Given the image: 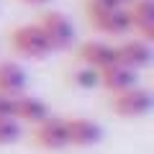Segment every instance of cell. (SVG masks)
I'll return each mask as SVG.
<instances>
[{
	"label": "cell",
	"mask_w": 154,
	"mask_h": 154,
	"mask_svg": "<svg viewBox=\"0 0 154 154\" xmlns=\"http://www.w3.org/2000/svg\"><path fill=\"white\" fill-rule=\"evenodd\" d=\"M23 5H46V3H51V0H21Z\"/></svg>",
	"instance_id": "2e32d148"
},
{
	"label": "cell",
	"mask_w": 154,
	"mask_h": 154,
	"mask_svg": "<svg viewBox=\"0 0 154 154\" xmlns=\"http://www.w3.org/2000/svg\"><path fill=\"white\" fill-rule=\"evenodd\" d=\"M121 3H126V5H128V3H131V0H121Z\"/></svg>",
	"instance_id": "e0dca14e"
},
{
	"label": "cell",
	"mask_w": 154,
	"mask_h": 154,
	"mask_svg": "<svg viewBox=\"0 0 154 154\" xmlns=\"http://www.w3.org/2000/svg\"><path fill=\"white\" fill-rule=\"evenodd\" d=\"M85 13L90 26L98 33L123 36L131 31V18H128L126 3L121 0H85Z\"/></svg>",
	"instance_id": "6da1fadb"
},
{
	"label": "cell",
	"mask_w": 154,
	"mask_h": 154,
	"mask_svg": "<svg viewBox=\"0 0 154 154\" xmlns=\"http://www.w3.org/2000/svg\"><path fill=\"white\" fill-rule=\"evenodd\" d=\"M154 59V49L152 41H144V38H126L121 44H116V62L128 69L139 72L144 67H149Z\"/></svg>",
	"instance_id": "8992f818"
},
{
	"label": "cell",
	"mask_w": 154,
	"mask_h": 154,
	"mask_svg": "<svg viewBox=\"0 0 154 154\" xmlns=\"http://www.w3.org/2000/svg\"><path fill=\"white\" fill-rule=\"evenodd\" d=\"M49 105L38 98H31V95H16V103H13V118L18 123H31V126H38L41 121L49 118Z\"/></svg>",
	"instance_id": "8fae6325"
},
{
	"label": "cell",
	"mask_w": 154,
	"mask_h": 154,
	"mask_svg": "<svg viewBox=\"0 0 154 154\" xmlns=\"http://www.w3.org/2000/svg\"><path fill=\"white\" fill-rule=\"evenodd\" d=\"M77 62L82 67H90V69H103V67L116 62V46L108 41H98V38L85 41L77 49Z\"/></svg>",
	"instance_id": "ba28073f"
},
{
	"label": "cell",
	"mask_w": 154,
	"mask_h": 154,
	"mask_svg": "<svg viewBox=\"0 0 154 154\" xmlns=\"http://www.w3.org/2000/svg\"><path fill=\"white\" fill-rule=\"evenodd\" d=\"M33 146L44 149V152H59V149L69 146L67 141V126L64 118H57V116H49L46 121H41L38 126H33V136H31Z\"/></svg>",
	"instance_id": "5b68a950"
},
{
	"label": "cell",
	"mask_w": 154,
	"mask_h": 154,
	"mask_svg": "<svg viewBox=\"0 0 154 154\" xmlns=\"http://www.w3.org/2000/svg\"><path fill=\"white\" fill-rule=\"evenodd\" d=\"M152 108H154V95L152 90L141 88V85H134L128 90L110 95V110L121 118H141V116L152 113Z\"/></svg>",
	"instance_id": "3957f363"
},
{
	"label": "cell",
	"mask_w": 154,
	"mask_h": 154,
	"mask_svg": "<svg viewBox=\"0 0 154 154\" xmlns=\"http://www.w3.org/2000/svg\"><path fill=\"white\" fill-rule=\"evenodd\" d=\"M98 77H100V88H105L110 95H116V93H121V90H128V88H134V85H139V72L128 69V67L118 64V62H113V64L98 69Z\"/></svg>",
	"instance_id": "30bf717a"
},
{
	"label": "cell",
	"mask_w": 154,
	"mask_h": 154,
	"mask_svg": "<svg viewBox=\"0 0 154 154\" xmlns=\"http://www.w3.org/2000/svg\"><path fill=\"white\" fill-rule=\"evenodd\" d=\"M72 85H77L80 90H93V88H100V77H98V69H90V67H77L75 72L69 75Z\"/></svg>",
	"instance_id": "4fadbf2b"
},
{
	"label": "cell",
	"mask_w": 154,
	"mask_h": 154,
	"mask_svg": "<svg viewBox=\"0 0 154 154\" xmlns=\"http://www.w3.org/2000/svg\"><path fill=\"white\" fill-rule=\"evenodd\" d=\"M64 126H67V141H69V146L88 149V146L100 144V139H103V126L90 121V118H82V116L64 118Z\"/></svg>",
	"instance_id": "52a82bcc"
},
{
	"label": "cell",
	"mask_w": 154,
	"mask_h": 154,
	"mask_svg": "<svg viewBox=\"0 0 154 154\" xmlns=\"http://www.w3.org/2000/svg\"><path fill=\"white\" fill-rule=\"evenodd\" d=\"M13 103H16L13 95L0 93V118H13Z\"/></svg>",
	"instance_id": "9a60e30c"
},
{
	"label": "cell",
	"mask_w": 154,
	"mask_h": 154,
	"mask_svg": "<svg viewBox=\"0 0 154 154\" xmlns=\"http://www.w3.org/2000/svg\"><path fill=\"white\" fill-rule=\"evenodd\" d=\"M28 85V75L18 62H0V93L3 95H23Z\"/></svg>",
	"instance_id": "7c38bea8"
},
{
	"label": "cell",
	"mask_w": 154,
	"mask_h": 154,
	"mask_svg": "<svg viewBox=\"0 0 154 154\" xmlns=\"http://www.w3.org/2000/svg\"><path fill=\"white\" fill-rule=\"evenodd\" d=\"M38 28L44 31L51 51H64L75 44V23L59 11H46L38 18Z\"/></svg>",
	"instance_id": "277c9868"
},
{
	"label": "cell",
	"mask_w": 154,
	"mask_h": 154,
	"mask_svg": "<svg viewBox=\"0 0 154 154\" xmlns=\"http://www.w3.org/2000/svg\"><path fill=\"white\" fill-rule=\"evenodd\" d=\"M131 18V31L144 41H154V0H131L126 5Z\"/></svg>",
	"instance_id": "9c48e42d"
},
{
	"label": "cell",
	"mask_w": 154,
	"mask_h": 154,
	"mask_svg": "<svg viewBox=\"0 0 154 154\" xmlns=\"http://www.w3.org/2000/svg\"><path fill=\"white\" fill-rule=\"evenodd\" d=\"M21 139V123L16 118H0V146L16 144Z\"/></svg>",
	"instance_id": "5bb4252c"
},
{
	"label": "cell",
	"mask_w": 154,
	"mask_h": 154,
	"mask_svg": "<svg viewBox=\"0 0 154 154\" xmlns=\"http://www.w3.org/2000/svg\"><path fill=\"white\" fill-rule=\"evenodd\" d=\"M8 41H11V49L21 57L28 59H44L51 54V46L46 41L44 31L38 28V23H21L8 33Z\"/></svg>",
	"instance_id": "7a4b0ae2"
}]
</instances>
